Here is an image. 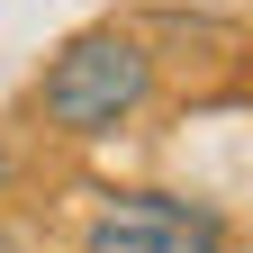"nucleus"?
Segmentation results:
<instances>
[{"mask_svg":"<svg viewBox=\"0 0 253 253\" xmlns=\"http://www.w3.org/2000/svg\"><path fill=\"white\" fill-rule=\"evenodd\" d=\"M154 100V54L145 37H126V27H90V37H73L45 82H37V109L54 136H109V126H126Z\"/></svg>","mask_w":253,"mask_h":253,"instance_id":"1","label":"nucleus"},{"mask_svg":"<svg viewBox=\"0 0 253 253\" xmlns=\"http://www.w3.org/2000/svg\"><path fill=\"white\" fill-rule=\"evenodd\" d=\"M82 253H226V217L181 190H118L90 217Z\"/></svg>","mask_w":253,"mask_h":253,"instance_id":"2","label":"nucleus"},{"mask_svg":"<svg viewBox=\"0 0 253 253\" xmlns=\"http://www.w3.org/2000/svg\"><path fill=\"white\" fill-rule=\"evenodd\" d=\"M0 253H27V235H9V226H0Z\"/></svg>","mask_w":253,"mask_h":253,"instance_id":"3","label":"nucleus"},{"mask_svg":"<svg viewBox=\"0 0 253 253\" xmlns=\"http://www.w3.org/2000/svg\"><path fill=\"white\" fill-rule=\"evenodd\" d=\"M0 181H9V154H0Z\"/></svg>","mask_w":253,"mask_h":253,"instance_id":"4","label":"nucleus"}]
</instances>
